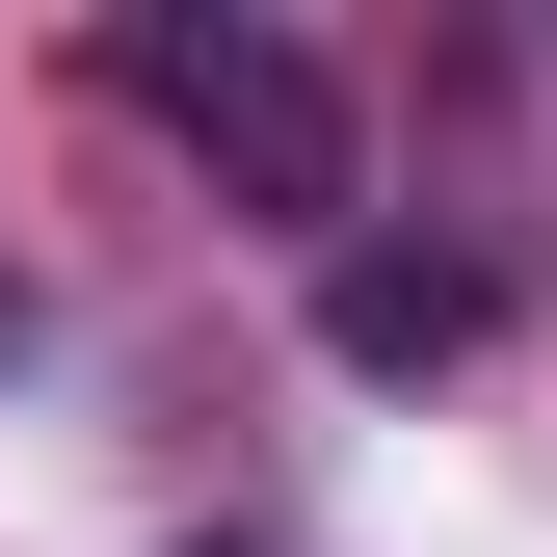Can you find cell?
<instances>
[{
    "label": "cell",
    "instance_id": "1",
    "mask_svg": "<svg viewBox=\"0 0 557 557\" xmlns=\"http://www.w3.org/2000/svg\"><path fill=\"white\" fill-rule=\"evenodd\" d=\"M107 107H133V133H186L239 213H293V239L345 265V186H372V133H345V81H319L293 27H239V0H133V27H107Z\"/></svg>",
    "mask_w": 557,
    "mask_h": 557
},
{
    "label": "cell",
    "instance_id": "2",
    "mask_svg": "<svg viewBox=\"0 0 557 557\" xmlns=\"http://www.w3.org/2000/svg\"><path fill=\"white\" fill-rule=\"evenodd\" d=\"M319 345H345L372 398L478 372V345H505V239H345V265H319Z\"/></svg>",
    "mask_w": 557,
    "mask_h": 557
}]
</instances>
